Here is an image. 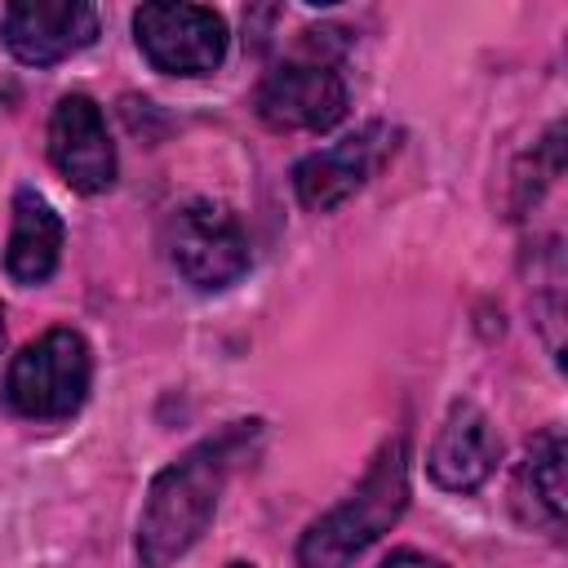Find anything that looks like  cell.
Returning <instances> with one entry per match:
<instances>
[{
    "instance_id": "7",
    "label": "cell",
    "mask_w": 568,
    "mask_h": 568,
    "mask_svg": "<svg viewBox=\"0 0 568 568\" xmlns=\"http://www.w3.org/2000/svg\"><path fill=\"white\" fill-rule=\"evenodd\" d=\"M395 151V129L373 120L364 129H355L351 138L311 151L293 164V191L302 200V209L311 213H328L337 204H346L355 191H364V182L382 169V160Z\"/></svg>"
},
{
    "instance_id": "13",
    "label": "cell",
    "mask_w": 568,
    "mask_h": 568,
    "mask_svg": "<svg viewBox=\"0 0 568 568\" xmlns=\"http://www.w3.org/2000/svg\"><path fill=\"white\" fill-rule=\"evenodd\" d=\"M382 568H448V564H444V559H435V555H426V550L399 546V550H390V555L382 559Z\"/></svg>"
},
{
    "instance_id": "15",
    "label": "cell",
    "mask_w": 568,
    "mask_h": 568,
    "mask_svg": "<svg viewBox=\"0 0 568 568\" xmlns=\"http://www.w3.org/2000/svg\"><path fill=\"white\" fill-rule=\"evenodd\" d=\"M0 346H4V306H0Z\"/></svg>"
},
{
    "instance_id": "10",
    "label": "cell",
    "mask_w": 568,
    "mask_h": 568,
    "mask_svg": "<svg viewBox=\"0 0 568 568\" xmlns=\"http://www.w3.org/2000/svg\"><path fill=\"white\" fill-rule=\"evenodd\" d=\"M497 457H501V439L488 413L470 399H457L426 448V470L444 493H475L493 475Z\"/></svg>"
},
{
    "instance_id": "5",
    "label": "cell",
    "mask_w": 568,
    "mask_h": 568,
    "mask_svg": "<svg viewBox=\"0 0 568 568\" xmlns=\"http://www.w3.org/2000/svg\"><path fill=\"white\" fill-rule=\"evenodd\" d=\"M133 40L142 58L164 75H209L226 62L231 31L209 4L151 0L133 9Z\"/></svg>"
},
{
    "instance_id": "9",
    "label": "cell",
    "mask_w": 568,
    "mask_h": 568,
    "mask_svg": "<svg viewBox=\"0 0 568 568\" xmlns=\"http://www.w3.org/2000/svg\"><path fill=\"white\" fill-rule=\"evenodd\" d=\"M0 40L22 67H53L98 40V9L84 0H18L0 13Z\"/></svg>"
},
{
    "instance_id": "2",
    "label": "cell",
    "mask_w": 568,
    "mask_h": 568,
    "mask_svg": "<svg viewBox=\"0 0 568 568\" xmlns=\"http://www.w3.org/2000/svg\"><path fill=\"white\" fill-rule=\"evenodd\" d=\"M408 510V439L395 435L377 448L364 479L297 537L302 568H346L373 541H382Z\"/></svg>"
},
{
    "instance_id": "11",
    "label": "cell",
    "mask_w": 568,
    "mask_h": 568,
    "mask_svg": "<svg viewBox=\"0 0 568 568\" xmlns=\"http://www.w3.org/2000/svg\"><path fill=\"white\" fill-rule=\"evenodd\" d=\"M510 506H515L519 524L541 528V532H564L568 484H564V435H559V426H546L524 448V462L515 466V479H510Z\"/></svg>"
},
{
    "instance_id": "1",
    "label": "cell",
    "mask_w": 568,
    "mask_h": 568,
    "mask_svg": "<svg viewBox=\"0 0 568 568\" xmlns=\"http://www.w3.org/2000/svg\"><path fill=\"white\" fill-rule=\"evenodd\" d=\"M262 422H231L217 435L191 444L173 457L142 497L138 510V568H178V559L204 537L209 519L217 515L222 488L231 470L253 453Z\"/></svg>"
},
{
    "instance_id": "6",
    "label": "cell",
    "mask_w": 568,
    "mask_h": 568,
    "mask_svg": "<svg viewBox=\"0 0 568 568\" xmlns=\"http://www.w3.org/2000/svg\"><path fill=\"white\" fill-rule=\"evenodd\" d=\"M253 106L280 133H328L346 115V80L320 53L284 58L262 75Z\"/></svg>"
},
{
    "instance_id": "12",
    "label": "cell",
    "mask_w": 568,
    "mask_h": 568,
    "mask_svg": "<svg viewBox=\"0 0 568 568\" xmlns=\"http://www.w3.org/2000/svg\"><path fill=\"white\" fill-rule=\"evenodd\" d=\"M62 240H67V226H62L58 209L40 191H31V186L13 191L4 271L18 284H44L58 271V262H62Z\"/></svg>"
},
{
    "instance_id": "14",
    "label": "cell",
    "mask_w": 568,
    "mask_h": 568,
    "mask_svg": "<svg viewBox=\"0 0 568 568\" xmlns=\"http://www.w3.org/2000/svg\"><path fill=\"white\" fill-rule=\"evenodd\" d=\"M226 568H257V564H248V559H231Z\"/></svg>"
},
{
    "instance_id": "8",
    "label": "cell",
    "mask_w": 568,
    "mask_h": 568,
    "mask_svg": "<svg viewBox=\"0 0 568 568\" xmlns=\"http://www.w3.org/2000/svg\"><path fill=\"white\" fill-rule=\"evenodd\" d=\"M49 160L62 173V182L80 195H102L115 186V173H120L115 142L106 133L102 106L89 93L58 98L49 115Z\"/></svg>"
},
{
    "instance_id": "4",
    "label": "cell",
    "mask_w": 568,
    "mask_h": 568,
    "mask_svg": "<svg viewBox=\"0 0 568 568\" xmlns=\"http://www.w3.org/2000/svg\"><path fill=\"white\" fill-rule=\"evenodd\" d=\"M164 253L173 271L200 293L231 288L248 271V235L217 200H191L173 209L164 222Z\"/></svg>"
},
{
    "instance_id": "3",
    "label": "cell",
    "mask_w": 568,
    "mask_h": 568,
    "mask_svg": "<svg viewBox=\"0 0 568 568\" xmlns=\"http://www.w3.org/2000/svg\"><path fill=\"white\" fill-rule=\"evenodd\" d=\"M93 382V351L75 328H49L36 342H27L9 373H4V399L13 413L53 422L71 417Z\"/></svg>"
}]
</instances>
